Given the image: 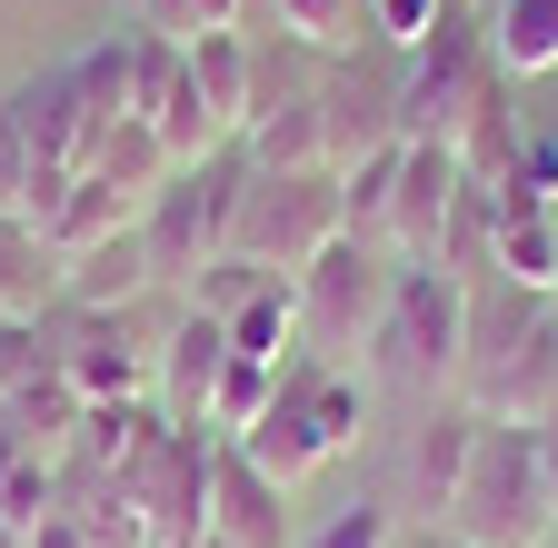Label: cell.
<instances>
[{
  "mask_svg": "<svg viewBox=\"0 0 558 548\" xmlns=\"http://www.w3.org/2000/svg\"><path fill=\"white\" fill-rule=\"evenodd\" d=\"M459 399L488 419H548L558 409V300L548 290H469V369Z\"/></svg>",
  "mask_w": 558,
  "mask_h": 548,
  "instance_id": "cell-1",
  "label": "cell"
},
{
  "mask_svg": "<svg viewBox=\"0 0 558 548\" xmlns=\"http://www.w3.org/2000/svg\"><path fill=\"white\" fill-rule=\"evenodd\" d=\"M360 369L389 379L418 409H429V399H459V369H469V280H449L439 259H399L389 319L369 329Z\"/></svg>",
  "mask_w": 558,
  "mask_h": 548,
  "instance_id": "cell-2",
  "label": "cell"
},
{
  "mask_svg": "<svg viewBox=\"0 0 558 548\" xmlns=\"http://www.w3.org/2000/svg\"><path fill=\"white\" fill-rule=\"evenodd\" d=\"M449 538L459 548H548L558 538L548 478H538V429L529 419H478V449H469L459 499H449Z\"/></svg>",
  "mask_w": 558,
  "mask_h": 548,
  "instance_id": "cell-3",
  "label": "cell"
},
{
  "mask_svg": "<svg viewBox=\"0 0 558 548\" xmlns=\"http://www.w3.org/2000/svg\"><path fill=\"white\" fill-rule=\"evenodd\" d=\"M360 419H369V379L319 369V360H279V399L259 409V429L230 439V449H250V468H269L279 489H300L310 468H329L349 439H360Z\"/></svg>",
  "mask_w": 558,
  "mask_h": 548,
  "instance_id": "cell-4",
  "label": "cell"
},
{
  "mask_svg": "<svg viewBox=\"0 0 558 548\" xmlns=\"http://www.w3.org/2000/svg\"><path fill=\"white\" fill-rule=\"evenodd\" d=\"M240 180H250V150L230 141V150H209V160H190L150 210H140V249H150V280L160 290H190L209 259L230 249V220H240Z\"/></svg>",
  "mask_w": 558,
  "mask_h": 548,
  "instance_id": "cell-5",
  "label": "cell"
},
{
  "mask_svg": "<svg viewBox=\"0 0 558 548\" xmlns=\"http://www.w3.org/2000/svg\"><path fill=\"white\" fill-rule=\"evenodd\" d=\"M300 350L319 369H349V350H369V329L389 319V290H399V259H379V240H329L310 269H300Z\"/></svg>",
  "mask_w": 558,
  "mask_h": 548,
  "instance_id": "cell-6",
  "label": "cell"
},
{
  "mask_svg": "<svg viewBox=\"0 0 558 548\" xmlns=\"http://www.w3.org/2000/svg\"><path fill=\"white\" fill-rule=\"evenodd\" d=\"M488 90H499V71H488V40H478V21H439L429 40L409 50V71H399V90H389V130L399 141H469V120L488 110Z\"/></svg>",
  "mask_w": 558,
  "mask_h": 548,
  "instance_id": "cell-7",
  "label": "cell"
},
{
  "mask_svg": "<svg viewBox=\"0 0 558 548\" xmlns=\"http://www.w3.org/2000/svg\"><path fill=\"white\" fill-rule=\"evenodd\" d=\"M349 230L339 210V170H250L240 180V220H230V249L279 269V280H300V269Z\"/></svg>",
  "mask_w": 558,
  "mask_h": 548,
  "instance_id": "cell-8",
  "label": "cell"
},
{
  "mask_svg": "<svg viewBox=\"0 0 558 548\" xmlns=\"http://www.w3.org/2000/svg\"><path fill=\"white\" fill-rule=\"evenodd\" d=\"M60 329V379L81 409H140L160 379V339H140L130 309H50Z\"/></svg>",
  "mask_w": 558,
  "mask_h": 548,
  "instance_id": "cell-9",
  "label": "cell"
},
{
  "mask_svg": "<svg viewBox=\"0 0 558 548\" xmlns=\"http://www.w3.org/2000/svg\"><path fill=\"white\" fill-rule=\"evenodd\" d=\"M478 419H488V409H469V399H429V409L409 419V449H399V468H389V509H399V519L449 528V499H459V468H469V449H478Z\"/></svg>",
  "mask_w": 558,
  "mask_h": 548,
  "instance_id": "cell-10",
  "label": "cell"
},
{
  "mask_svg": "<svg viewBox=\"0 0 558 548\" xmlns=\"http://www.w3.org/2000/svg\"><path fill=\"white\" fill-rule=\"evenodd\" d=\"M199 538L220 548H300V519H290V489H279L269 468H250V449H209V519Z\"/></svg>",
  "mask_w": 558,
  "mask_h": 548,
  "instance_id": "cell-11",
  "label": "cell"
},
{
  "mask_svg": "<svg viewBox=\"0 0 558 548\" xmlns=\"http://www.w3.org/2000/svg\"><path fill=\"white\" fill-rule=\"evenodd\" d=\"M459 190H469V170H459L449 141H399V180H389L379 240H389L399 259H439V230H449V210H459Z\"/></svg>",
  "mask_w": 558,
  "mask_h": 548,
  "instance_id": "cell-12",
  "label": "cell"
},
{
  "mask_svg": "<svg viewBox=\"0 0 558 548\" xmlns=\"http://www.w3.org/2000/svg\"><path fill=\"white\" fill-rule=\"evenodd\" d=\"M220 369H230V319H209L180 300V319L160 329V379H150V409L170 429H209V399H220Z\"/></svg>",
  "mask_w": 558,
  "mask_h": 548,
  "instance_id": "cell-13",
  "label": "cell"
},
{
  "mask_svg": "<svg viewBox=\"0 0 558 548\" xmlns=\"http://www.w3.org/2000/svg\"><path fill=\"white\" fill-rule=\"evenodd\" d=\"M11 110H21L31 160H40L50 180H70V170H90V160H100V110L81 100L70 60H60V71H40V81H21V90H11Z\"/></svg>",
  "mask_w": 558,
  "mask_h": 548,
  "instance_id": "cell-14",
  "label": "cell"
},
{
  "mask_svg": "<svg viewBox=\"0 0 558 548\" xmlns=\"http://www.w3.org/2000/svg\"><path fill=\"white\" fill-rule=\"evenodd\" d=\"M160 280H150V249H140V230L81 249V259H60V309H140Z\"/></svg>",
  "mask_w": 558,
  "mask_h": 548,
  "instance_id": "cell-15",
  "label": "cell"
},
{
  "mask_svg": "<svg viewBox=\"0 0 558 548\" xmlns=\"http://www.w3.org/2000/svg\"><path fill=\"white\" fill-rule=\"evenodd\" d=\"M180 60H190V90H199V110H209V120H220L230 141H240V130H250V81H259V40H250V31H199Z\"/></svg>",
  "mask_w": 558,
  "mask_h": 548,
  "instance_id": "cell-16",
  "label": "cell"
},
{
  "mask_svg": "<svg viewBox=\"0 0 558 548\" xmlns=\"http://www.w3.org/2000/svg\"><path fill=\"white\" fill-rule=\"evenodd\" d=\"M40 240H50V259H81V249H100V240H120V230H140V210H130V199L100 180V170H81V180H70L60 199H50V210L31 220Z\"/></svg>",
  "mask_w": 558,
  "mask_h": 548,
  "instance_id": "cell-17",
  "label": "cell"
},
{
  "mask_svg": "<svg viewBox=\"0 0 558 548\" xmlns=\"http://www.w3.org/2000/svg\"><path fill=\"white\" fill-rule=\"evenodd\" d=\"M478 40H488L499 81H548L558 71V0H488Z\"/></svg>",
  "mask_w": 558,
  "mask_h": 548,
  "instance_id": "cell-18",
  "label": "cell"
},
{
  "mask_svg": "<svg viewBox=\"0 0 558 548\" xmlns=\"http://www.w3.org/2000/svg\"><path fill=\"white\" fill-rule=\"evenodd\" d=\"M90 170H100V180L130 199V210H150V199L180 180V160H170V141H160L150 120H110V130H100V160H90Z\"/></svg>",
  "mask_w": 558,
  "mask_h": 548,
  "instance_id": "cell-19",
  "label": "cell"
},
{
  "mask_svg": "<svg viewBox=\"0 0 558 548\" xmlns=\"http://www.w3.org/2000/svg\"><path fill=\"white\" fill-rule=\"evenodd\" d=\"M0 300H11V319H40L60 300V259L31 220H0Z\"/></svg>",
  "mask_w": 558,
  "mask_h": 548,
  "instance_id": "cell-20",
  "label": "cell"
},
{
  "mask_svg": "<svg viewBox=\"0 0 558 548\" xmlns=\"http://www.w3.org/2000/svg\"><path fill=\"white\" fill-rule=\"evenodd\" d=\"M290 339H300V290H290V280H259V290L230 309V360H269V369H279Z\"/></svg>",
  "mask_w": 558,
  "mask_h": 548,
  "instance_id": "cell-21",
  "label": "cell"
},
{
  "mask_svg": "<svg viewBox=\"0 0 558 548\" xmlns=\"http://www.w3.org/2000/svg\"><path fill=\"white\" fill-rule=\"evenodd\" d=\"M70 180H81V170H70ZM70 180H50V170L31 160V130H21V110L0 100V220H40Z\"/></svg>",
  "mask_w": 558,
  "mask_h": 548,
  "instance_id": "cell-22",
  "label": "cell"
},
{
  "mask_svg": "<svg viewBox=\"0 0 558 548\" xmlns=\"http://www.w3.org/2000/svg\"><path fill=\"white\" fill-rule=\"evenodd\" d=\"M70 81H81V100L100 110V130H110V120H130V90H140V40H130V31H110V40H90V50H70Z\"/></svg>",
  "mask_w": 558,
  "mask_h": 548,
  "instance_id": "cell-23",
  "label": "cell"
},
{
  "mask_svg": "<svg viewBox=\"0 0 558 548\" xmlns=\"http://www.w3.org/2000/svg\"><path fill=\"white\" fill-rule=\"evenodd\" d=\"M300 548H409V519L389 509V489H360L349 509L310 519V528H300Z\"/></svg>",
  "mask_w": 558,
  "mask_h": 548,
  "instance_id": "cell-24",
  "label": "cell"
},
{
  "mask_svg": "<svg viewBox=\"0 0 558 548\" xmlns=\"http://www.w3.org/2000/svg\"><path fill=\"white\" fill-rule=\"evenodd\" d=\"M269 21L290 31L300 50H349V40H369V0H269Z\"/></svg>",
  "mask_w": 558,
  "mask_h": 548,
  "instance_id": "cell-25",
  "label": "cell"
},
{
  "mask_svg": "<svg viewBox=\"0 0 558 548\" xmlns=\"http://www.w3.org/2000/svg\"><path fill=\"white\" fill-rule=\"evenodd\" d=\"M40 379H60V329L50 319H0V399H21Z\"/></svg>",
  "mask_w": 558,
  "mask_h": 548,
  "instance_id": "cell-26",
  "label": "cell"
},
{
  "mask_svg": "<svg viewBox=\"0 0 558 548\" xmlns=\"http://www.w3.org/2000/svg\"><path fill=\"white\" fill-rule=\"evenodd\" d=\"M269 399H279V369L269 360H230L220 369V399H209V429H220V439H250Z\"/></svg>",
  "mask_w": 558,
  "mask_h": 548,
  "instance_id": "cell-27",
  "label": "cell"
},
{
  "mask_svg": "<svg viewBox=\"0 0 558 548\" xmlns=\"http://www.w3.org/2000/svg\"><path fill=\"white\" fill-rule=\"evenodd\" d=\"M259 280H279V269H259V259H240V249H220V259H209V269H199V280L180 290V300H190V309H209V319H230V309H240V300H250Z\"/></svg>",
  "mask_w": 558,
  "mask_h": 548,
  "instance_id": "cell-28",
  "label": "cell"
},
{
  "mask_svg": "<svg viewBox=\"0 0 558 548\" xmlns=\"http://www.w3.org/2000/svg\"><path fill=\"white\" fill-rule=\"evenodd\" d=\"M439 21H449V0H369V40H389L399 60H409L418 40H429Z\"/></svg>",
  "mask_w": 558,
  "mask_h": 548,
  "instance_id": "cell-29",
  "label": "cell"
},
{
  "mask_svg": "<svg viewBox=\"0 0 558 548\" xmlns=\"http://www.w3.org/2000/svg\"><path fill=\"white\" fill-rule=\"evenodd\" d=\"M538 429V478H548V509H558V409H548V419H529Z\"/></svg>",
  "mask_w": 558,
  "mask_h": 548,
  "instance_id": "cell-30",
  "label": "cell"
},
{
  "mask_svg": "<svg viewBox=\"0 0 558 548\" xmlns=\"http://www.w3.org/2000/svg\"><path fill=\"white\" fill-rule=\"evenodd\" d=\"M250 11H269V0H199V31H240Z\"/></svg>",
  "mask_w": 558,
  "mask_h": 548,
  "instance_id": "cell-31",
  "label": "cell"
},
{
  "mask_svg": "<svg viewBox=\"0 0 558 548\" xmlns=\"http://www.w3.org/2000/svg\"><path fill=\"white\" fill-rule=\"evenodd\" d=\"M409 548H459V538H449V528H429V538H409Z\"/></svg>",
  "mask_w": 558,
  "mask_h": 548,
  "instance_id": "cell-32",
  "label": "cell"
},
{
  "mask_svg": "<svg viewBox=\"0 0 558 548\" xmlns=\"http://www.w3.org/2000/svg\"><path fill=\"white\" fill-rule=\"evenodd\" d=\"M190 548H220V538H190Z\"/></svg>",
  "mask_w": 558,
  "mask_h": 548,
  "instance_id": "cell-33",
  "label": "cell"
},
{
  "mask_svg": "<svg viewBox=\"0 0 558 548\" xmlns=\"http://www.w3.org/2000/svg\"><path fill=\"white\" fill-rule=\"evenodd\" d=\"M0 319H11V300H0Z\"/></svg>",
  "mask_w": 558,
  "mask_h": 548,
  "instance_id": "cell-34",
  "label": "cell"
},
{
  "mask_svg": "<svg viewBox=\"0 0 558 548\" xmlns=\"http://www.w3.org/2000/svg\"><path fill=\"white\" fill-rule=\"evenodd\" d=\"M548 548H558V538H548Z\"/></svg>",
  "mask_w": 558,
  "mask_h": 548,
  "instance_id": "cell-35",
  "label": "cell"
}]
</instances>
